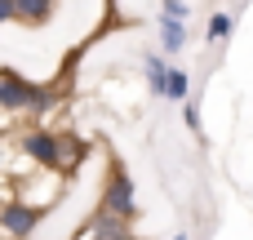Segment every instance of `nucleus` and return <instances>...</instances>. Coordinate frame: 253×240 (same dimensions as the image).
I'll use <instances>...</instances> for the list:
<instances>
[{
    "mask_svg": "<svg viewBox=\"0 0 253 240\" xmlns=\"http://www.w3.org/2000/svg\"><path fill=\"white\" fill-rule=\"evenodd\" d=\"M31 85H36V80H22V76H13V71H0V111H4V116L27 111V107H31Z\"/></svg>",
    "mask_w": 253,
    "mask_h": 240,
    "instance_id": "5",
    "label": "nucleus"
},
{
    "mask_svg": "<svg viewBox=\"0 0 253 240\" xmlns=\"http://www.w3.org/2000/svg\"><path fill=\"white\" fill-rule=\"evenodd\" d=\"M53 9H58V0H18V22L40 31V27L53 22Z\"/></svg>",
    "mask_w": 253,
    "mask_h": 240,
    "instance_id": "8",
    "label": "nucleus"
},
{
    "mask_svg": "<svg viewBox=\"0 0 253 240\" xmlns=\"http://www.w3.org/2000/svg\"><path fill=\"white\" fill-rule=\"evenodd\" d=\"M191 4L187 0H160V18H173V22H187Z\"/></svg>",
    "mask_w": 253,
    "mask_h": 240,
    "instance_id": "13",
    "label": "nucleus"
},
{
    "mask_svg": "<svg viewBox=\"0 0 253 240\" xmlns=\"http://www.w3.org/2000/svg\"><path fill=\"white\" fill-rule=\"evenodd\" d=\"M156 27H160V53L165 58L178 53V49H187V22H173V18H160L156 13Z\"/></svg>",
    "mask_w": 253,
    "mask_h": 240,
    "instance_id": "9",
    "label": "nucleus"
},
{
    "mask_svg": "<svg viewBox=\"0 0 253 240\" xmlns=\"http://www.w3.org/2000/svg\"><path fill=\"white\" fill-rule=\"evenodd\" d=\"M98 214H111L120 223H133L138 218V196H133V183H129V174L120 165L111 169V178H107V187L98 196Z\"/></svg>",
    "mask_w": 253,
    "mask_h": 240,
    "instance_id": "2",
    "label": "nucleus"
},
{
    "mask_svg": "<svg viewBox=\"0 0 253 240\" xmlns=\"http://www.w3.org/2000/svg\"><path fill=\"white\" fill-rule=\"evenodd\" d=\"M13 143H18V151H22L36 169L67 174V160H62L67 138H62V134H53L49 125H22V129H13Z\"/></svg>",
    "mask_w": 253,
    "mask_h": 240,
    "instance_id": "1",
    "label": "nucleus"
},
{
    "mask_svg": "<svg viewBox=\"0 0 253 240\" xmlns=\"http://www.w3.org/2000/svg\"><path fill=\"white\" fill-rule=\"evenodd\" d=\"M40 209H31V205H22L18 196H9V200H0V236L9 240H27L36 227H40Z\"/></svg>",
    "mask_w": 253,
    "mask_h": 240,
    "instance_id": "4",
    "label": "nucleus"
},
{
    "mask_svg": "<svg viewBox=\"0 0 253 240\" xmlns=\"http://www.w3.org/2000/svg\"><path fill=\"white\" fill-rule=\"evenodd\" d=\"M231 31H236V13H209V22H205V40L227 45V40H231Z\"/></svg>",
    "mask_w": 253,
    "mask_h": 240,
    "instance_id": "11",
    "label": "nucleus"
},
{
    "mask_svg": "<svg viewBox=\"0 0 253 240\" xmlns=\"http://www.w3.org/2000/svg\"><path fill=\"white\" fill-rule=\"evenodd\" d=\"M173 240H191V236H187V232H178V236H173Z\"/></svg>",
    "mask_w": 253,
    "mask_h": 240,
    "instance_id": "16",
    "label": "nucleus"
},
{
    "mask_svg": "<svg viewBox=\"0 0 253 240\" xmlns=\"http://www.w3.org/2000/svg\"><path fill=\"white\" fill-rule=\"evenodd\" d=\"M58 102H62V89H58V85H31V107H27V116L44 120Z\"/></svg>",
    "mask_w": 253,
    "mask_h": 240,
    "instance_id": "10",
    "label": "nucleus"
},
{
    "mask_svg": "<svg viewBox=\"0 0 253 240\" xmlns=\"http://www.w3.org/2000/svg\"><path fill=\"white\" fill-rule=\"evenodd\" d=\"M182 120H187L191 134H200V107H196V102H182Z\"/></svg>",
    "mask_w": 253,
    "mask_h": 240,
    "instance_id": "14",
    "label": "nucleus"
},
{
    "mask_svg": "<svg viewBox=\"0 0 253 240\" xmlns=\"http://www.w3.org/2000/svg\"><path fill=\"white\" fill-rule=\"evenodd\" d=\"M169 102H191V76L182 67H169Z\"/></svg>",
    "mask_w": 253,
    "mask_h": 240,
    "instance_id": "12",
    "label": "nucleus"
},
{
    "mask_svg": "<svg viewBox=\"0 0 253 240\" xmlns=\"http://www.w3.org/2000/svg\"><path fill=\"white\" fill-rule=\"evenodd\" d=\"M76 240H133V227L120 223V218H111V214H93V218L80 227Z\"/></svg>",
    "mask_w": 253,
    "mask_h": 240,
    "instance_id": "6",
    "label": "nucleus"
},
{
    "mask_svg": "<svg viewBox=\"0 0 253 240\" xmlns=\"http://www.w3.org/2000/svg\"><path fill=\"white\" fill-rule=\"evenodd\" d=\"M58 187H62V174H49V169H31L13 192H18V200L22 205H31V209H49L53 205V196H58Z\"/></svg>",
    "mask_w": 253,
    "mask_h": 240,
    "instance_id": "3",
    "label": "nucleus"
},
{
    "mask_svg": "<svg viewBox=\"0 0 253 240\" xmlns=\"http://www.w3.org/2000/svg\"><path fill=\"white\" fill-rule=\"evenodd\" d=\"M142 71H147V89H151L156 98H169V58H165L160 49L142 53Z\"/></svg>",
    "mask_w": 253,
    "mask_h": 240,
    "instance_id": "7",
    "label": "nucleus"
},
{
    "mask_svg": "<svg viewBox=\"0 0 253 240\" xmlns=\"http://www.w3.org/2000/svg\"><path fill=\"white\" fill-rule=\"evenodd\" d=\"M18 22V0H0V27Z\"/></svg>",
    "mask_w": 253,
    "mask_h": 240,
    "instance_id": "15",
    "label": "nucleus"
}]
</instances>
